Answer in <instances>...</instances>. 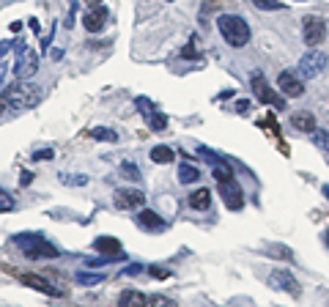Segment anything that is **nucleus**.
<instances>
[{
	"label": "nucleus",
	"mask_w": 329,
	"mask_h": 307,
	"mask_svg": "<svg viewBox=\"0 0 329 307\" xmlns=\"http://www.w3.org/2000/svg\"><path fill=\"white\" fill-rule=\"evenodd\" d=\"M217 28H219V33H222V39L231 44L233 49H241V47H247V44H250L252 30H250V25H247L244 17H239V14H222L217 20Z\"/></svg>",
	"instance_id": "nucleus-1"
},
{
	"label": "nucleus",
	"mask_w": 329,
	"mask_h": 307,
	"mask_svg": "<svg viewBox=\"0 0 329 307\" xmlns=\"http://www.w3.org/2000/svg\"><path fill=\"white\" fill-rule=\"evenodd\" d=\"M14 241H17V247L25 252V258H30V261L58 258V255H61V252H58V247L49 244L42 233H20V236H14Z\"/></svg>",
	"instance_id": "nucleus-2"
},
{
	"label": "nucleus",
	"mask_w": 329,
	"mask_h": 307,
	"mask_svg": "<svg viewBox=\"0 0 329 307\" xmlns=\"http://www.w3.org/2000/svg\"><path fill=\"white\" fill-rule=\"evenodd\" d=\"M327 63H329L327 52H321V49L315 47V49H310V52H305V55H302L296 71H299L302 80H313V77H318L324 69H327Z\"/></svg>",
	"instance_id": "nucleus-3"
},
{
	"label": "nucleus",
	"mask_w": 329,
	"mask_h": 307,
	"mask_svg": "<svg viewBox=\"0 0 329 307\" xmlns=\"http://www.w3.org/2000/svg\"><path fill=\"white\" fill-rule=\"evenodd\" d=\"M302 39H305V44H307L310 49H315L324 39H327V20L318 17V14H307L302 20Z\"/></svg>",
	"instance_id": "nucleus-4"
},
{
	"label": "nucleus",
	"mask_w": 329,
	"mask_h": 307,
	"mask_svg": "<svg viewBox=\"0 0 329 307\" xmlns=\"http://www.w3.org/2000/svg\"><path fill=\"white\" fill-rule=\"evenodd\" d=\"M252 93H255V99L258 102H263V105H274L277 110H285V99L277 96V91H274L272 85L266 83V77L263 74H252Z\"/></svg>",
	"instance_id": "nucleus-5"
},
{
	"label": "nucleus",
	"mask_w": 329,
	"mask_h": 307,
	"mask_svg": "<svg viewBox=\"0 0 329 307\" xmlns=\"http://www.w3.org/2000/svg\"><path fill=\"white\" fill-rule=\"evenodd\" d=\"M219 195H222L225 206H228L231 211L244 209V192H241V187H239L236 178H225V181H219Z\"/></svg>",
	"instance_id": "nucleus-6"
},
{
	"label": "nucleus",
	"mask_w": 329,
	"mask_h": 307,
	"mask_svg": "<svg viewBox=\"0 0 329 307\" xmlns=\"http://www.w3.org/2000/svg\"><path fill=\"white\" fill-rule=\"evenodd\" d=\"M115 206L124 211H140L146 206V195L134 187H121L115 189Z\"/></svg>",
	"instance_id": "nucleus-7"
},
{
	"label": "nucleus",
	"mask_w": 329,
	"mask_h": 307,
	"mask_svg": "<svg viewBox=\"0 0 329 307\" xmlns=\"http://www.w3.org/2000/svg\"><path fill=\"white\" fill-rule=\"evenodd\" d=\"M277 91L288 99H299V96H305V83H302V77H296V71H280Z\"/></svg>",
	"instance_id": "nucleus-8"
},
{
	"label": "nucleus",
	"mask_w": 329,
	"mask_h": 307,
	"mask_svg": "<svg viewBox=\"0 0 329 307\" xmlns=\"http://www.w3.org/2000/svg\"><path fill=\"white\" fill-rule=\"evenodd\" d=\"M272 288H280V291L291 293V296H302V288H299V280L294 277L291 272H283V269H274L272 277H269Z\"/></svg>",
	"instance_id": "nucleus-9"
},
{
	"label": "nucleus",
	"mask_w": 329,
	"mask_h": 307,
	"mask_svg": "<svg viewBox=\"0 0 329 307\" xmlns=\"http://www.w3.org/2000/svg\"><path fill=\"white\" fill-rule=\"evenodd\" d=\"M36 69H39V55H36L33 49H25L20 58H17V66H14V77L17 80H28V77L36 74Z\"/></svg>",
	"instance_id": "nucleus-10"
},
{
	"label": "nucleus",
	"mask_w": 329,
	"mask_h": 307,
	"mask_svg": "<svg viewBox=\"0 0 329 307\" xmlns=\"http://www.w3.org/2000/svg\"><path fill=\"white\" fill-rule=\"evenodd\" d=\"M134 225H137L140 230H151V233H159V230L168 228V222H165L156 211H151V209H140V211H137V214H134Z\"/></svg>",
	"instance_id": "nucleus-11"
},
{
	"label": "nucleus",
	"mask_w": 329,
	"mask_h": 307,
	"mask_svg": "<svg viewBox=\"0 0 329 307\" xmlns=\"http://www.w3.org/2000/svg\"><path fill=\"white\" fill-rule=\"evenodd\" d=\"M93 250L99 252V255H105V258H124V247H121L118 239L112 236H96L93 239Z\"/></svg>",
	"instance_id": "nucleus-12"
},
{
	"label": "nucleus",
	"mask_w": 329,
	"mask_h": 307,
	"mask_svg": "<svg viewBox=\"0 0 329 307\" xmlns=\"http://www.w3.org/2000/svg\"><path fill=\"white\" fill-rule=\"evenodd\" d=\"M20 280H22V283H25L28 288H33V291H42V293H47V296H63L61 288L49 285L47 280H42L39 274H20Z\"/></svg>",
	"instance_id": "nucleus-13"
},
{
	"label": "nucleus",
	"mask_w": 329,
	"mask_h": 307,
	"mask_svg": "<svg viewBox=\"0 0 329 307\" xmlns=\"http://www.w3.org/2000/svg\"><path fill=\"white\" fill-rule=\"evenodd\" d=\"M105 20H107V11L102 6H93L91 11L83 17V28L88 30V33H99V30L105 28Z\"/></svg>",
	"instance_id": "nucleus-14"
},
{
	"label": "nucleus",
	"mask_w": 329,
	"mask_h": 307,
	"mask_svg": "<svg viewBox=\"0 0 329 307\" xmlns=\"http://www.w3.org/2000/svg\"><path fill=\"white\" fill-rule=\"evenodd\" d=\"M291 126H294L296 132L313 134L315 132V115L310 110H299V112H294V115H291Z\"/></svg>",
	"instance_id": "nucleus-15"
},
{
	"label": "nucleus",
	"mask_w": 329,
	"mask_h": 307,
	"mask_svg": "<svg viewBox=\"0 0 329 307\" xmlns=\"http://www.w3.org/2000/svg\"><path fill=\"white\" fill-rule=\"evenodd\" d=\"M118 307H148V296L143 291L129 288V291H124L118 296Z\"/></svg>",
	"instance_id": "nucleus-16"
},
{
	"label": "nucleus",
	"mask_w": 329,
	"mask_h": 307,
	"mask_svg": "<svg viewBox=\"0 0 329 307\" xmlns=\"http://www.w3.org/2000/svg\"><path fill=\"white\" fill-rule=\"evenodd\" d=\"M189 209H195V211H206L211 206V192L209 189H195V192H192V195H189Z\"/></svg>",
	"instance_id": "nucleus-17"
},
{
	"label": "nucleus",
	"mask_w": 329,
	"mask_h": 307,
	"mask_svg": "<svg viewBox=\"0 0 329 307\" xmlns=\"http://www.w3.org/2000/svg\"><path fill=\"white\" fill-rule=\"evenodd\" d=\"M175 159V151L168 146H156L151 148V162H156V165H170V162Z\"/></svg>",
	"instance_id": "nucleus-18"
},
{
	"label": "nucleus",
	"mask_w": 329,
	"mask_h": 307,
	"mask_svg": "<svg viewBox=\"0 0 329 307\" xmlns=\"http://www.w3.org/2000/svg\"><path fill=\"white\" fill-rule=\"evenodd\" d=\"M178 181L181 184H197L200 181V170H197L195 165H187V162H184L181 168H178Z\"/></svg>",
	"instance_id": "nucleus-19"
},
{
	"label": "nucleus",
	"mask_w": 329,
	"mask_h": 307,
	"mask_svg": "<svg viewBox=\"0 0 329 307\" xmlns=\"http://www.w3.org/2000/svg\"><path fill=\"white\" fill-rule=\"evenodd\" d=\"M269 255V258H280V261H294V250L291 247H285V244H272V247H266L263 250Z\"/></svg>",
	"instance_id": "nucleus-20"
},
{
	"label": "nucleus",
	"mask_w": 329,
	"mask_h": 307,
	"mask_svg": "<svg viewBox=\"0 0 329 307\" xmlns=\"http://www.w3.org/2000/svg\"><path fill=\"white\" fill-rule=\"evenodd\" d=\"M148 126H151V132H165V129H168V115L154 110L148 115Z\"/></svg>",
	"instance_id": "nucleus-21"
},
{
	"label": "nucleus",
	"mask_w": 329,
	"mask_h": 307,
	"mask_svg": "<svg viewBox=\"0 0 329 307\" xmlns=\"http://www.w3.org/2000/svg\"><path fill=\"white\" fill-rule=\"evenodd\" d=\"M93 140H105V143H118V134L112 132V129H107V126H96L91 132Z\"/></svg>",
	"instance_id": "nucleus-22"
},
{
	"label": "nucleus",
	"mask_w": 329,
	"mask_h": 307,
	"mask_svg": "<svg viewBox=\"0 0 329 307\" xmlns=\"http://www.w3.org/2000/svg\"><path fill=\"white\" fill-rule=\"evenodd\" d=\"M77 283H80V285H99V283H105V274H102V272H93V274L80 272L77 274Z\"/></svg>",
	"instance_id": "nucleus-23"
},
{
	"label": "nucleus",
	"mask_w": 329,
	"mask_h": 307,
	"mask_svg": "<svg viewBox=\"0 0 329 307\" xmlns=\"http://www.w3.org/2000/svg\"><path fill=\"white\" fill-rule=\"evenodd\" d=\"M252 6L261 11H277V8H285V3L283 0H252Z\"/></svg>",
	"instance_id": "nucleus-24"
},
{
	"label": "nucleus",
	"mask_w": 329,
	"mask_h": 307,
	"mask_svg": "<svg viewBox=\"0 0 329 307\" xmlns=\"http://www.w3.org/2000/svg\"><path fill=\"white\" fill-rule=\"evenodd\" d=\"M61 184H66V187H83V184H88V175H71V173H61Z\"/></svg>",
	"instance_id": "nucleus-25"
},
{
	"label": "nucleus",
	"mask_w": 329,
	"mask_h": 307,
	"mask_svg": "<svg viewBox=\"0 0 329 307\" xmlns=\"http://www.w3.org/2000/svg\"><path fill=\"white\" fill-rule=\"evenodd\" d=\"M148 307H175V302L168 299V296H162V293H156V296H148Z\"/></svg>",
	"instance_id": "nucleus-26"
},
{
	"label": "nucleus",
	"mask_w": 329,
	"mask_h": 307,
	"mask_svg": "<svg viewBox=\"0 0 329 307\" xmlns=\"http://www.w3.org/2000/svg\"><path fill=\"white\" fill-rule=\"evenodd\" d=\"M121 173H126L129 181H140V170L134 168L132 162H124V165H121Z\"/></svg>",
	"instance_id": "nucleus-27"
},
{
	"label": "nucleus",
	"mask_w": 329,
	"mask_h": 307,
	"mask_svg": "<svg viewBox=\"0 0 329 307\" xmlns=\"http://www.w3.org/2000/svg\"><path fill=\"white\" fill-rule=\"evenodd\" d=\"M134 105L140 107V112H146V115H151V112H154V102H151V99H146V96H137V99H134Z\"/></svg>",
	"instance_id": "nucleus-28"
},
{
	"label": "nucleus",
	"mask_w": 329,
	"mask_h": 307,
	"mask_svg": "<svg viewBox=\"0 0 329 307\" xmlns=\"http://www.w3.org/2000/svg\"><path fill=\"white\" fill-rule=\"evenodd\" d=\"M30 156H33V162H44V159H52V156H55V151H52V148H42V151L30 154Z\"/></svg>",
	"instance_id": "nucleus-29"
},
{
	"label": "nucleus",
	"mask_w": 329,
	"mask_h": 307,
	"mask_svg": "<svg viewBox=\"0 0 329 307\" xmlns=\"http://www.w3.org/2000/svg\"><path fill=\"white\" fill-rule=\"evenodd\" d=\"M8 105H14V102H11V88L0 93V115H3V112L8 110Z\"/></svg>",
	"instance_id": "nucleus-30"
},
{
	"label": "nucleus",
	"mask_w": 329,
	"mask_h": 307,
	"mask_svg": "<svg viewBox=\"0 0 329 307\" xmlns=\"http://www.w3.org/2000/svg\"><path fill=\"white\" fill-rule=\"evenodd\" d=\"M148 272L154 274V277H159V280L170 277V272H168V269H159V266H151V269H148Z\"/></svg>",
	"instance_id": "nucleus-31"
},
{
	"label": "nucleus",
	"mask_w": 329,
	"mask_h": 307,
	"mask_svg": "<svg viewBox=\"0 0 329 307\" xmlns=\"http://www.w3.org/2000/svg\"><path fill=\"white\" fill-rule=\"evenodd\" d=\"M313 143H315V146H327V143H329V134H327V132L313 134Z\"/></svg>",
	"instance_id": "nucleus-32"
},
{
	"label": "nucleus",
	"mask_w": 329,
	"mask_h": 307,
	"mask_svg": "<svg viewBox=\"0 0 329 307\" xmlns=\"http://www.w3.org/2000/svg\"><path fill=\"white\" fill-rule=\"evenodd\" d=\"M30 181H33V173H30V170H22V173H20V184H22V187H28Z\"/></svg>",
	"instance_id": "nucleus-33"
},
{
	"label": "nucleus",
	"mask_w": 329,
	"mask_h": 307,
	"mask_svg": "<svg viewBox=\"0 0 329 307\" xmlns=\"http://www.w3.org/2000/svg\"><path fill=\"white\" fill-rule=\"evenodd\" d=\"M11 47H14V52H17V58H20V55H22V52H25V49H28V44H25V42H22V39H17V42H14V44H11Z\"/></svg>",
	"instance_id": "nucleus-34"
},
{
	"label": "nucleus",
	"mask_w": 329,
	"mask_h": 307,
	"mask_svg": "<svg viewBox=\"0 0 329 307\" xmlns=\"http://www.w3.org/2000/svg\"><path fill=\"white\" fill-rule=\"evenodd\" d=\"M140 272H143V266L137 263V266H126V269H124L121 274H140Z\"/></svg>",
	"instance_id": "nucleus-35"
},
{
	"label": "nucleus",
	"mask_w": 329,
	"mask_h": 307,
	"mask_svg": "<svg viewBox=\"0 0 329 307\" xmlns=\"http://www.w3.org/2000/svg\"><path fill=\"white\" fill-rule=\"evenodd\" d=\"M8 49H11V42H0V61L8 55Z\"/></svg>",
	"instance_id": "nucleus-36"
},
{
	"label": "nucleus",
	"mask_w": 329,
	"mask_h": 307,
	"mask_svg": "<svg viewBox=\"0 0 329 307\" xmlns=\"http://www.w3.org/2000/svg\"><path fill=\"white\" fill-rule=\"evenodd\" d=\"M181 55H184V58H197V49H195V47H184Z\"/></svg>",
	"instance_id": "nucleus-37"
},
{
	"label": "nucleus",
	"mask_w": 329,
	"mask_h": 307,
	"mask_svg": "<svg viewBox=\"0 0 329 307\" xmlns=\"http://www.w3.org/2000/svg\"><path fill=\"white\" fill-rule=\"evenodd\" d=\"M28 28L33 30V33H39V30H42V25H39V20H28Z\"/></svg>",
	"instance_id": "nucleus-38"
},
{
	"label": "nucleus",
	"mask_w": 329,
	"mask_h": 307,
	"mask_svg": "<svg viewBox=\"0 0 329 307\" xmlns=\"http://www.w3.org/2000/svg\"><path fill=\"white\" fill-rule=\"evenodd\" d=\"M3 80H6V63L0 61V85H3Z\"/></svg>",
	"instance_id": "nucleus-39"
},
{
	"label": "nucleus",
	"mask_w": 329,
	"mask_h": 307,
	"mask_svg": "<svg viewBox=\"0 0 329 307\" xmlns=\"http://www.w3.org/2000/svg\"><path fill=\"white\" fill-rule=\"evenodd\" d=\"M321 192H324V197L329 200V184H324V187H321Z\"/></svg>",
	"instance_id": "nucleus-40"
},
{
	"label": "nucleus",
	"mask_w": 329,
	"mask_h": 307,
	"mask_svg": "<svg viewBox=\"0 0 329 307\" xmlns=\"http://www.w3.org/2000/svg\"><path fill=\"white\" fill-rule=\"evenodd\" d=\"M324 239H327V247H329V230H327V236H324Z\"/></svg>",
	"instance_id": "nucleus-41"
},
{
	"label": "nucleus",
	"mask_w": 329,
	"mask_h": 307,
	"mask_svg": "<svg viewBox=\"0 0 329 307\" xmlns=\"http://www.w3.org/2000/svg\"><path fill=\"white\" fill-rule=\"evenodd\" d=\"M88 3H93V6H99V0H88Z\"/></svg>",
	"instance_id": "nucleus-42"
},
{
	"label": "nucleus",
	"mask_w": 329,
	"mask_h": 307,
	"mask_svg": "<svg viewBox=\"0 0 329 307\" xmlns=\"http://www.w3.org/2000/svg\"><path fill=\"white\" fill-rule=\"evenodd\" d=\"M296 3H305V0H296Z\"/></svg>",
	"instance_id": "nucleus-43"
},
{
	"label": "nucleus",
	"mask_w": 329,
	"mask_h": 307,
	"mask_svg": "<svg viewBox=\"0 0 329 307\" xmlns=\"http://www.w3.org/2000/svg\"><path fill=\"white\" fill-rule=\"evenodd\" d=\"M0 195H3V192H0Z\"/></svg>",
	"instance_id": "nucleus-44"
}]
</instances>
